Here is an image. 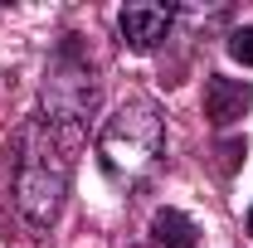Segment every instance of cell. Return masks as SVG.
<instances>
[{
  "label": "cell",
  "mask_w": 253,
  "mask_h": 248,
  "mask_svg": "<svg viewBox=\"0 0 253 248\" xmlns=\"http://www.w3.org/2000/svg\"><path fill=\"white\" fill-rule=\"evenodd\" d=\"M73 131H59L34 117L15 131V205L34 229H49L63 209L73 175Z\"/></svg>",
  "instance_id": "obj_1"
},
{
  "label": "cell",
  "mask_w": 253,
  "mask_h": 248,
  "mask_svg": "<svg viewBox=\"0 0 253 248\" xmlns=\"http://www.w3.org/2000/svg\"><path fill=\"white\" fill-rule=\"evenodd\" d=\"M166 151V117L151 97H126L97 131V161L112 185H141Z\"/></svg>",
  "instance_id": "obj_2"
},
{
  "label": "cell",
  "mask_w": 253,
  "mask_h": 248,
  "mask_svg": "<svg viewBox=\"0 0 253 248\" xmlns=\"http://www.w3.org/2000/svg\"><path fill=\"white\" fill-rule=\"evenodd\" d=\"M93 107H97V78L88 68V59L78 54V44L63 39L59 54L44 68V112H49L44 122L59 126V131H78V122Z\"/></svg>",
  "instance_id": "obj_3"
},
{
  "label": "cell",
  "mask_w": 253,
  "mask_h": 248,
  "mask_svg": "<svg viewBox=\"0 0 253 248\" xmlns=\"http://www.w3.org/2000/svg\"><path fill=\"white\" fill-rule=\"evenodd\" d=\"M253 107V83L249 78H224V73H210L205 83V117L219 126H234L239 117H249Z\"/></svg>",
  "instance_id": "obj_4"
},
{
  "label": "cell",
  "mask_w": 253,
  "mask_h": 248,
  "mask_svg": "<svg viewBox=\"0 0 253 248\" xmlns=\"http://www.w3.org/2000/svg\"><path fill=\"white\" fill-rule=\"evenodd\" d=\"M170 20H175L170 5H126L122 15H117V30H122V44H126V49L146 54V49H156L161 39H166Z\"/></svg>",
  "instance_id": "obj_5"
},
{
  "label": "cell",
  "mask_w": 253,
  "mask_h": 248,
  "mask_svg": "<svg viewBox=\"0 0 253 248\" xmlns=\"http://www.w3.org/2000/svg\"><path fill=\"white\" fill-rule=\"evenodd\" d=\"M151 248H200V224L170 205L151 214Z\"/></svg>",
  "instance_id": "obj_6"
},
{
  "label": "cell",
  "mask_w": 253,
  "mask_h": 248,
  "mask_svg": "<svg viewBox=\"0 0 253 248\" xmlns=\"http://www.w3.org/2000/svg\"><path fill=\"white\" fill-rule=\"evenodd\" d=\"M229 54L244 63V68H253V25H244V30L229 34Z\"/></svg>",
  "instance_id": "obj_7"
},
{
  "label": "cell",
  "mask_w": 253,
  "mask_h": 248,
  "mask_svg": "<svg viewBox=\"0 0 253 248\" xmlns=\"http://www.w3.org/2000/svg\"><path fill=\"white\" fill-rule=\"evenodd\" d=\"M219 151H224V170H234V165L249 156V141H239V136H234V141H224Z\"/></svg>",
  "instance_id": "obj_8"
},
{
  "label": "cell",
  "mask_w": 253,
  "mask_h": 248,
  "mask_svg": "<svg viewBox=\"0 0 253 248\" xmlns=\"http://www.w3.org/2000/svg\"><path fill=\"white\" fill-rule=\"evenodd\" d=\"M249 234H253V209H249Z\"/></svg>",
  "instance_id": "obj_9"
}]
</instances>
